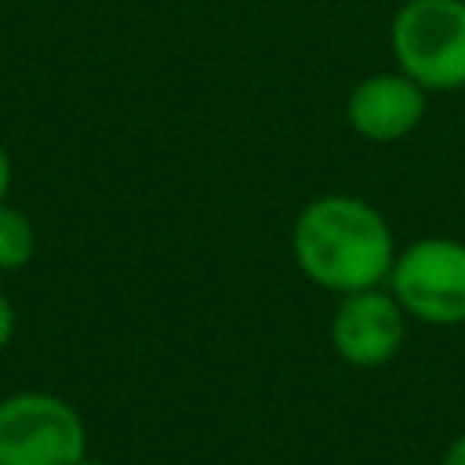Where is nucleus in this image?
I'll use <instances>...</instances> for the list:
<instances>
[{"mask_svg":"<svg viewBox=\"0 0 465 465\" xmlns=\"http://www.w3.org/2000/svg\"><path fill=\"white\" fill-rule=\"evenodd\" d=\"M389 291L400 309L432 327L465 323V243L454 236H421L396 251Z\"/></svg>","mask_w":465,"mask_h":465,"instance_id":"3","label":"nucleus"},{"mask_svg":"<svg viewBox=\"0 0 465 465\" xmlns=\"http://www.w3.org/2000/svg\"><path fill=\"white\" fill-rule=\"evenodd\" d=\"M291 254L316 287L352 294L389 280L396 236L374 203L349 193H323L298 211Z\"/></svg>","mask_w":465,"mask_h":465,"instance_id":"1","label":"nucleus"},{"mask_svg":"<svg viewBox=\"0 0 465 465\" xmlns=\"http://www.w3.org/2000/svg\"><path fill=\"white\" fill-rule=\"evenodd\" d=\"M36 251L33 222L18 211L0 203V269H22Z\"/></svg>","mask_w":465,"mask_h":465,"instance_id":"7","label":"nucleus"},{"mask_svg":"<svg viewBox=\"0 0 465 465\" xmlns=\"http://www.w3.org/2000/svg\"><path fill=\"white\" fill-rule=\"evenodd\" d=\"M440 465H465V432L450 440V447L443 450V461Z\"/></svg>","mask_w":465,"mask_h":465,"instance_id":"9","label":"nucleus"},{"mask_svg":"<svg viewBox=\"0 0 465 465\" xmlns=\"http://www.w3.org/2000/svg\"><path fill=\"white\" fill-rule=\"evenodd\" d=\"M7 189H11V156H7L4 145H0V203H4Z\"/></svg>","mask_w":465,"mask_h":465,"instance_id":"10","label":"nucleus"},{"mask_svg":"<svg viewBox=\"0 0 465 465\" xmlns=\"http://www.w3.org/2000/svg\"><path fill=\"white\" fill-rule=\"evenodd\" d=\"M11 338H15V309H11L7 294L0 291V349H4Z\"/></svg>","mask_w":465,"mask_h":465,"instance_id":"8","label":"nucleus"},{"mask_svg":"<svg viewBox=\"0 0 465 465\" xmlns=\"http://www.w3.org/2000/svg\"><path fill=\"white\" fill-rule=\"evenodd\" d=\"M407 341V312L392 291L367 287L341 294L331 316V345L341 363L374 371L385 367Z\"/></svg>","mask_w":465,"mask_h":465,"instance_id":"5","label":"nucleus"},{"mask_svg":"<svg viewBox=\"0 0 465 465\" xmlns=\"http://www.w3.org/2000/svg\"><path fill=\"white\" fill-rule=\"evenodd\" d=\"M87 429L73 403L54 392H15L0 400V465H80Z\"/></svg>","mask_w":465,"mask_h":465,"instance_id":"4","label":"nucleus"},{"mask_svg":"<svg viewBox=\"0 0 465 465\" xmlns=\"http://www.w3.org/2000/svg\"><path fill=\"white\" fill-rule=\"evenodd\" d=\"M80 465H105V461H94V458H84Z\"/></svg>","mask_w":465,"mask_h":465,"instance_id":"11","label":"nucleus"},{"mask_svg":"<svg viewBox=\"0 0 465 465\" xmlns=\"http://www.w3.org/2000/svg\"><path fill=\"white\" fill-rule=\"evenodd\" d=\"M396 69L425 91L465 87V0H407L389 25Z\"/></svg>","mask_w":465,"mask_h":465,"instance_id":"2","label":"nucleus"},{"mask_svg":"<svg viewBox=\"0 0 465 465\" xmlns=\"http://www.w3.org/2000/svg\"><path fill=\"white\" fill-rule=\"evenodd\" d=\"M425 87L414 84L407 73H371L363 76L345 102L349 127L374 145L403 142L425 120Z\"/></svg>","mask_w":465,"mask_h":465,"instance_id":"6","label":"nucleus"}]
</instances>
